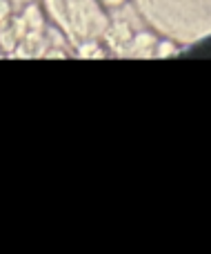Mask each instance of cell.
<instances>
[{"label":"cell","instance_id":"cell-1","mask_svg":"<svg viewBox=\"0 0 211 254\" xmlns=\"http://www.w3.org/2000/svg\"><path fill=\"white\" fill-rule=\"evenodd\" d=\"M131 38H133V29L123 20H114L102 29V45L107 47V52L118 58H125L129 54Z\"/></svg>","mask_w":211,"mask_h":254},{"label":"cell","instance_id":"cell-2","mask_svg":"<svg viewBox=\"0 0 211 254\" xmlns=\"http://www.w3.org/2000/svg\"><path fill=\"white\" fill-rule=\"evenodd\" d=\"M22 36H25L22 18L11 13V18L0 27V52H2V56H13V52L18 49Z\"/></svg>","mask_w":211,"mask_h":254},{"label":"cell","instance_id":"cell-3","mask_svg":"<svg viewBox=\"0 0 211 254\" xmlns=\"http://www.w3.org/2000/svg\"><path fill=\"white\" fill-rule=\"evenodd\" d=\"M47 43H44V31H25L18 49L13 52V56L20 58H42Z\"/></svg>","mask_w":211,"mask_h":254},{"label":"cell","instance_id":"cell-4","mask_svg":"<svg viewBox=\"0 0 211 254\" xmlns=\"http://www.w3.org/2000/svg\"><path fill=\"white\" fill-rule=\"evenodd\" d=\"M156 36L151 31H138L133 34L131 45H129V54L127 56L138 58V61H145V58H154V47H156Z\"/></svg>","mask_w":211,"mask_h":254},{"label":"cell","instance_id":"cell-5","mask_svg":"<svg viewBox=\"0 0 211 254\" xmlns=\"http://www.w3.org/2000/svg\"><path fill=\"white\" fill-rule=\"evenodd\" d=\"M20 18H22V25H25V31H44V13L40 4L36 2L27 4L20 11Z\"/></svg>","mask_w":211,"mask_h":254},{"label":"cell","instance_id":"cell-6","mask_svg":"<svg viewBox=\"0 0 211 254\" xmlns=\"http://www.w3.org/2000/svg\"><path fill=\"white\" fill-rule=\"evenodd\" d=\"M78 56L84 58V61H102V58L109 56L107 47L102 45V40H96V38H89V40H83L78 43Z\"/></svg>","mask_w":211,"mask_h":254},{"label":"cell","instance_id":"cell-7","mask_svg":"<svg viewBox=\"0 0 211 254\" xmlns=\"http://www.w3.org/2000/svg\"><path fill=\"white\" fill-rule=\"evenodd\" d=\"M180 45H176V40L169 38H158L154 47V58H176L180 56Z\"/></svg>","mask_w":211,"mask_h":254},{"label":"cell","instance_id":"cell-8","mask_svg":"<svg viewBox=\"0 0 211 254\" xmlns=\"http://www.w3.org/2000/svg\"><path fill=\"white\" fill-rule=\"evenodd\" d=\"M9 18H11V4H9V0H0V27H2Z\"/></svg>","mask_w":211,"mask_h":254},{"label":"cell","instance_id":"cell-9","mask_svg":"<svg viewBox=\"0 0 211 254\" xmlns=\"http://www.w3.org/2000/svg\"><path fill=\"white\" fill-rule=\"evenodd\" d=\"M102 9H120L127 4V0H96Z\"/></svg>","mask_w":211,"mask_h":254}]
</instances>
